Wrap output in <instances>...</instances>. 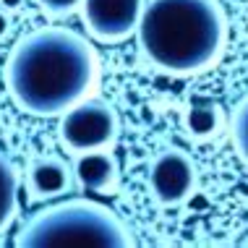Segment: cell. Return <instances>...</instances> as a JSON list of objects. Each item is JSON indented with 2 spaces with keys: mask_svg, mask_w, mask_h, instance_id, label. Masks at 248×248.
Instances as JSON below:
<instances>
[{
  "mask_svg": "<svg viewBox=\"0 0 248 248\" xmlns=\"http://www.w3.org/2000/svg\"><path fill=\"white\" fill-rule=\"evenodd\" d=\"M11 26H13V18H11V13L5 11V8H0V42H3V39L11 34Z\"/></svg>",
  "mask_w": 248,
  "mask_h": 248,
  "instance_id": "obj_13",
  "label": "cell"
},
{
  "mask_svg": "<svg viewBox=\"0 0 248 248\" xmlns=\"http://www.w3.org/2000/svg\"><path fill=\"white\" fill-rule=\"evenodd\" d=\"M97 84V50L84 34L65 26L24 34L5 60V86L13 105L34 118L63 115L94 94Z\"/></svg>",
  "mask_w": 248,
  "mask_h": 248,
  "instance_id": "obj_1",
  "label": "cell"
},
{
  "mask_svg": "<svg viewBox=\"0 0 248 248\" xmlns=\"http://www.w3.org/2000/svg\"><path fill=\"white\" fill-rule=\"evenodd\" d=\"M133 34L157 71L199 76L222 58L227 16L219 0H149Z\"/></svg>",
  "mask_w": 248,
  "mask_h": 248,
  "instance_id": "obj_2",
  "label": "cell"
},
{
  "mask_svg": "<svg viewBox=\"0 0 248 248\" xmlns=\"http://www.w3.org/2000/svg\"><path fill=\"white\" fill-rule=\"evenodd\" d=\"M146 0H81V21L97 42L115 45L139 26Z\"/></svg>",
  "mask_w": 248,
  "mask_h": 248,
  "instance_id": "obj_6",
  "label": "cell"
},
{
  "mask_svg": "<svg viewBox=\"0 0 248 248\" xmlns=\"http://www.w3.org/2000/svg\"><path fill=\"white\" fill-rule=\"evenodd\" d=\"M196 162L180 146L159 149L149 162V172H146V186H149L154 201L167 209L183 206L196 191Z\"/></svg>",
  "mask_w": 248,
  "mask_h": 248,
  "instance_id": "obj_5",
  "label": "cell"
},
{
  "mask_svg": "<svg viewBox=\"0 0 248 248\" xmlns=\"http://www.w3.org/2000/svg\"><path fill=\"white\" fill-rule=\"evenodd\" d=\"M18 212V172L8 154L0 149V235L11 227Z\"/></svg>",
  "mask_w": 248,
  "mask_h": 248,
  "instance_id": "obj_10",
  "label": "cell"
},
{
  "mask_svg": "<svg viewBox=\"0 0 248 248\" xmlns=\"http://www.w3.org/2000/svg\"><path fill=\"white\" fill-rule=\"evenodd\" d=\"M73 186V170L65 159L55 154L31 159L26 167V191L34 201H50L58 196H65Z\"/></svg>",
  "mask_w": 248,
  "mask_h": 248,
  "instance_id": "obj_7",
  "label": "cell"
},
{
  "mask_svg": "<svg viewBox=\"0 0 248 248\" xmlns=\"http://www.w3.org/2000/svg\"><path fill=\"white\" fill-rule=\"evenodd\" d=\"M71 170H73V178H76L78 188L94 191V193L115 191L118 178H120L118 159L110 149H92V152L76 154Z\"/></svg>",
  "mask_w": 248,
  "mask_h": 248,
  "instance_id": "obj_8",
  "label": "cell"
},
{
  "mask_svg": "<svg viewBox=\"0 0 248 248\" xmlns=\"http://www.w3.org/2000/svg\"><path fill=\"white\" fill-rule=\"evenodd\" d=\"M18 248H128L131 230L94 199H65L31 214L16 235Z\"/></svg>",
  "mask_w": 248,
  "mask_h": 248,
  "instance_id": "obj_3",
  "label": "cell"
},
{
  "mask_svg": "<svg viewBox=\"0 0 248 248\" xmlns=\"http://www.w3.org/2000/svg\"><path fill=\"white\" fill-rule=\"evenodd\" d=\"M230 136L235 144L238 157L243 159V165L248 167V94L238 102V107L232 110L230 118Z\"/></svg>",
  "mask_w": 248,
  "mask_h": 248,
  "instance_id": "obj_11",
  "label": "cell"
},
{
  "mask_svg": "<svg viewBox=\"0 0 248 248\" xmlns=\"http://www.w3.org/2000/svg\"><path fill=\"white\" fill-rule=\"evenodd\" d=\"M118 131H120V120L115 107L105 99H92V97L68 107L58 123L60 144L73 154L92 149H112V144L118 141Z\"/></svg>",
  "mask_w": 248,
  "mask_h": 248,
  "instance_id": "obj_4",
  "label": "cell"
},
{
  "mask_svg": "<svg viewBox=\"0 0 248 248\" xmlns=\"http://www.w3.org/2000/svg\"><path fill=\"white\" fill-rule=\"evenodd\" d=\"M240 246H243V248H248V235H246L243 240H240Z\"/></svg>",
  "mask_w": 248,
  "mask_h": 248,
  "instance_id": "obj_14",
  "label": "cell"
},
{
  "mask_svg": "<svg viewBox=\"0 0 248 248\" xmlns=\"http://www.w3.org/2000/svg\"><path fill=\"white\" fill-rule=\"evenodd\" d=\"M225 128V110L219 102H209V99H201L186 107L183 112V131L191 141L204 144L217 139Z\"/></svg>",
  "mask_w": 248,
  "mask_h": 248,
  "instance_id": "obj_9",
  "label": "cell"
},
{
  "mask_svg": "<svg viewBox=\"0 0 248 248\" xmlns=\"http://www.w3.org/2000/svg\"><path fill=\"white\" fill-rule=\"evenodd\" d=\"M42 11L52 18H63V16H71L81 8V0H39Z\"/></svg>",
  "mask_w": 248,
  "mask_h": 248,
  "instance_id": "obj_12",
  "label": "cell"
}]
</instances>
